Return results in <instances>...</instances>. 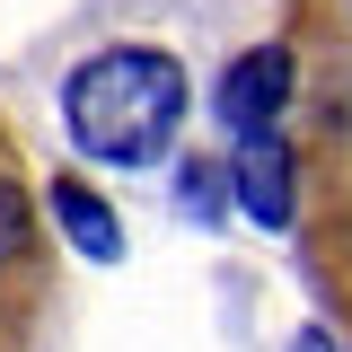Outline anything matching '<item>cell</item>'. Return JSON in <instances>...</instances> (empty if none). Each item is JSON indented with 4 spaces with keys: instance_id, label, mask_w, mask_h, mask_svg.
Returning <instances> with one entry per match:
<instances>
[{
    "instance_id": "6da1fadb",
    "label": "cell",
    "mask_w": 352,
    "mask_h": 352,
    "mask_svg": "<svg viewBox=\"0 0 352 352\" xmlns=\"http://www.w3.org/2000/svg\"><path fill=\"white\" fill-rule=\"evenodd\" d=\"M282 53H291V185H300V264L352 352V0H282Z\"/></svg>"
},
{
    "instance_id": "7a4b0ae2",
    "label": "cell",
    "mask_w": 352,
    "mask_h": 352,
    "mask_svg": "<svg viewBox=\"0 0 352 352\" xmlns=\"http://www.w3.org/2000/svg\"><path fill=\"white\" fill-rule=\"evenodd\" d=\"M62 115H71V141L106 168H141L176 141V115H185V71L150 44H115L71 71L62 88Z\"/></svg>"
},
{
    "instance_id": "3957f363",
    "label": "cell",
    "mask_w": 352,
    "mask_h": 352,
    "mask_svg": "<svg viewBox=\"0 0 352 352\" xmlns=\"http://www.w3.org/2000/svg\"><path fill=\"white\" fill-rule=\"evenodd\" d=\"M62 291V247H53V212L18 124L0 115V352H36L44 317Z\"/></svg>"
},
{
    "instance_id": "277c9868",
    "label": "cell",
    "mask_w": 352,
    "mask_h": 352,
    "mask_svg": "<svg viewBox=\"0 0 352 352\" xmlns=\"http://www.w3.org/2000/svg\"><path fill=\"white\" fill-rule=\"evenodd\" d=\"M220 106H229V124H238V132H273L282 115H291V53L264 44L256 62H238L229 88H220Z\"/></svg>"
},
{
    "instance_id": "5b68a950",
    "label": "cell",
    "mask_w": 352,
    "mask_h": 352,
    "mask_svg": "<svg viewBox=\"0 0 352 352\" xmlns=\"http://www.w3.org/2000/svg\"><path fill=\"white\" fill-rule=\"evenodd\" d=\"M44 212L62 220V229H71V247H88V256H115V247H124L115 212H106V203L88 194L80 176H53V185H44Z\"/></svg>"
}]
</instances>
